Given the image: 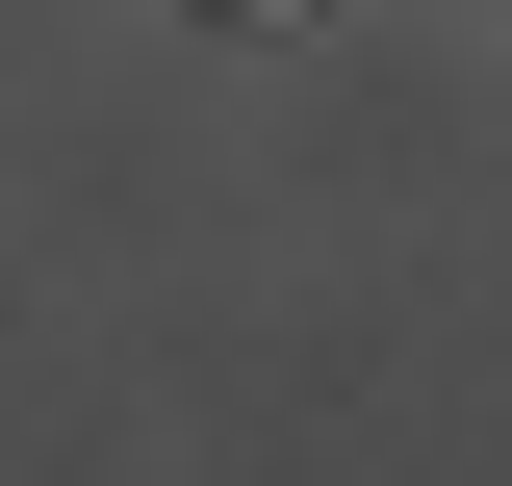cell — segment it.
<instances>
[{
	"mask_svg": "<svg viewBox=\"0 0 512 486\" xmlns=\"http://www.w3.org/2000/svg\"><path fill=\"white\" fill-rule=\"evenodd\" d=\"M180 26H308V0H180Z\"/></svg>",
	"mask_w": 512,
	"mask_h": 486,
	"instance_id": "obj_1",
	"label": "cell"
}]
</instances>
